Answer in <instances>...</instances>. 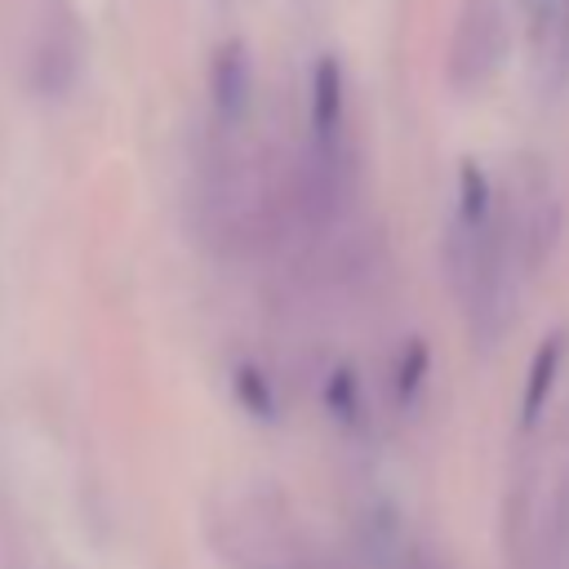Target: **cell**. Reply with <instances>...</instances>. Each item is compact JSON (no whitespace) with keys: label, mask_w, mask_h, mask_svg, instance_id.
Segmentation results:
<instances>
[{"label":"cell","mask_w":569,"mask_h":569,"mask_svg":"<svg viewBox=\"0 0 569 569\" xmlns=\"http://www.w3.org/2000/svg\"><path fill=\"white\" fill-rule=\"evenodd\" d=\"M560 351H565V333H551V338L538 347L533 365H529L525 400H520V422H525V427L542 413V405H547V396H551V382H556V369H560Z\"/></svg>","instance_id":"3957f363"},{"label":"cell","mask_w":569,"mask_h":569,"mask_svg":"<svg viewBox=\"0 0 569 569\" xmlns=\"http://www.w3.org/2000/svg\"><path fill=\"white\" fill-rule=\"evenodd\" d=\"M240 396H244V400H253L262 413H271V396H267V387L258 382V373H253V369H240Z\"/></svg>","instance_id":"ba28073f"},{"label":"cell","mask_w":569,"mask_h":569,"mask_svg":"<svg viewBox=\"0 0 569 569\" xmlns=\"http://www.w3.org/2000/svg\"><path fill=\"white\" fill-rule=\"evenodd\" d=\"M213 102L222 107V116H240L249 102V58L240 44H227L213 62Z\"/></svg>","instance_id":"7a4b0ae2"},{"label":"cell","mask_w":569,"mask_h":569,"mask_svg":"<svg viewBox=\"0 0 569 569\" xmlns=\"http://www.w3.org/2000/svg\"><path fill=\"white\" fill-rule=\"evenodd\" d=\"M391 569H445V560L436 551H427V547H400Z\"/></svg>","instance_id":"52a82bcc"},{"label":"cell","mask_w":569,"mask_h":569,"mask_svg":"<svg viewBox=\"0 0 569 569\" xmlns=\"http://www.w3.org/2000/svg\"><path fill=\"white\" fill-rule=\"evenodd\" d=\"M329 405H333L342 418H351V409H356V378H351L347 369L333 373V382H329Z\"/></svg>","instance_id":"5b68a950"},{"label":"cell","mask_w":569,"mask_h":569,"mask_svg":"<svg viewBox=\"0 0 569 569\" xmlns=\"http://www.w3.org/2000/svg\"><path fill=\"white\" fill-rule=\"evenodd\" d=\"M485 209H489V182H485L480 164L467 160V164L458 169V218H462L467 227H480V222H485Z\"/></svg>","instance_id":"277c9868"},{"label":"cell","mask_w":569,"mask_h":569,"mask_svg":"<svg viewBox=\"0 0 569 569\" xmlns=\"http://www.w3.org/2000/svg\"><path fill=\"white\" fill-rule=\"evenodd\" d=\"M342 124V71L333 58H320L311 67V129L320 142H329Z\"/></svg>","instance_id":"6da1fadb"},{"label":"cell","mask_w":569,"mask_h":569,"mask_svg":"<svg viewBox=\"0 0 569 569\" xmlns=\"http://www.w3.org/2000/svg\"><path fill=\"white\" fill-rule=\"evenodd\" d=\"M422 369H427V351H422V342H409V351H405V369H400V396H413Z\"/></svg>","instance_id":"8992f818"}]
</instances>
